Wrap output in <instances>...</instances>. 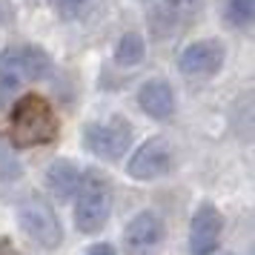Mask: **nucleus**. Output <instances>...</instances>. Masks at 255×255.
Masks as SVG:
<instances>
[{
    "mask_svg": "<svg viewBox=\"0 0 255 255\" xmlns=\"http://www.w3.org/2000/svg\"><path fill=\"white\" fill-rule=\"evenodd\" d=\"M58 135V121L49 106L46 98L40 95H23L17 98L12 106V118H9V138L14 146L29 149V146H40Z\"/></svg>",
    "mask_w": 255,
    "mask_h": 255,
    "instance_id": "1",
    "label": "nucleus"
},
{
    "mask_svg": "<svg viewBox=\"0 0 255 255\" xmlns=\"http://www.w3.org/2000/svg\"><path fill=\"white\" fill-rule=\"evenodd\" d=\"M112 215V184L104 172L89 169L78 184L75 198V227L86 235H95L106 227Z\"/></svg>",
    "mask_w": 255,
    "mask_h": 255,
    "instance_id": "2",
    "label": "nucleus"
},
{
    "mask_svg": "<svg viewBox=\"0 0 255 255\" xmlns=\"http://www.w3.org/2000/svg\"><path fill=\"white\" fill-rule=\"evenodd\" d=\"M17 221L20 230L43 250H58L63 241V227L43 195H26L17 207Z\"/></svg>",
    "mask_w": 255,
    "mask_h": 255,
    "instance_id": "3",
    "label": "nucleus"
},
{
    "mask_svg": "<svg viewBox=\"0 0 255 255\" xmlns=\"http://www.w3.org/2000/svg\"><path fill=\"white\" fill-rule=\"evenodd\" d=\"M132 143V127L127 118H109V121H95L83 129V146L98 155L101 161H121Z\"/></svg>",
    "mask_w": 255,
    "mask_h": 255,
    "instance_id": "4",
    "label": "nucleus"
},
{
    "mask_svg": "<svg viewBox=\"0 0 255 255\" xmlns=\"http://www.w3.org/2000/svg\"><path fill=\"white\" fill-rule=\"evenodd\" d=\"M169 163H172V146H169V140L155 135V138H146L135 149V155L127 163V172L135 181H155V178L169 172Z\"/></svg>",
    "mask_w": 255,
    "mask_h": 255,
    "instance_id": "5",
    "label": "nucleus"
},
{
    "mask_svg": "<svg viewBox=\"0 0 255 255\" xmlns=\"http://www.w3.org/2000/svg\"><path fill=\"white\" fill-rule=\"evenodd\" d=\"M198 9H201V0H152L149 29L158 37L178 35L198 17Z\"/></svg>",
    "mask_w": 255,
    "mask_h": 255,
    "instance_id": "6",
    "label": "nucleus"
},
{
    "mask_svg": "<svg viewBox=\"0 0 255 255\" xmlns=\"http://www.w3.org/2000/svg\"><path fill=\"white\" fill-rule=\"evenodd\" d=\"M163 235H166V227L158 212L152 209H143L135 218L127 224L124 230V247H127L129 255H152L158 247H161Z\"/></svg>",
    "mask_w": 255,
    "mask_h": 255,
    "instance_id": "7",
    "label": "nucleus"
},
{
    "mask_svg": "<svg viewBox=\"0 0 255 255\" xmlns=\"http://www.w3.org/2000/svg\"><path fill=\"white\" fill-rule=\"evenodd\" d=\"M224 218L212 204H201L189 221V253L192 255H212L218 250Z\"/></svg>",
    "mask_w": 255,
    "mask_h": 255,
    "instance_id": "8",
    "label": "nucleus"
},
{
    "mask_svg": "<svg viewBox=\"0 0 255 255\" xmlns=\"http://www.w3.org/2000/svg\"><path fill=\"white\" fill-rule=\"evenodd\" d=\"M224 66V46L221 40H195L181 52L178 69L189 78H207Z\"/></svg>",
    "mask_w": 255,
    "mask_h": 255,
    "instance_id": "9",
    "label": "nucleus"
},
{
    "mask_svg": "<svg viewBox=\"0 0 255 255\" xmlns=\"http://www.w3.org/2000/svg\"><path fill=\"white\" fill-rule=\"evenodd\" d=\"M138 106L155 121H166L175 112V95L172 86L161 78H152L138 89Z\"/></svg>",
    "mask_w": 255,
    "mask_h": 255,
    "instance_id": "10",
    "label": "nucleus"
},
{
    "mask_svg": "<svg viewBox=\"0 0 255 255\" xmlns=\"http://www.w3.org/2000/svg\"><path fill=\"white\" fill-rule=\"evenodd\" d=\"M78 184H81V172L72 161L58 158V161H52L46 166V186L58 201H69L78 192Z\"/></svg>",
    "mask_w": 255,
    "mask_h": 255,
    "instance_id": "11",
    "label": "nucleus"
},
{
    "mask_svg": "<svg viewBox=\"0 0 255 255\" xmlns=\"http://www.w3.org/2000/svg\"><path fill=\"white\" fill-rule=\"evenodd\" d=\"M23 83H29V81H26V72H23L20 46L0 52V101H6L9 95H14Z\"/></svg>",
    "mask_w": 255,
    "mask_h": 255,
    "instance_id": "12",
    "label": "nucleus"
},
{
    "mask_svg": "<svg viewBox=\"0 0 255 255\" xmlns=\"http://www.w3.org/2000/svg\"><path fill=\"white\" fill-rule=\"evenodd\" d=\"M20 58H23V72H26V81H43L52 69V60L40 46L29 43V46H20Z\"/></svg>",
    "mask_w": 255,
    "mask_h": 255,
    "instance_id": "13",
    "label": "nucleus"
},
{
    "mask_svg": "<svg viewBox=\"0 0 255 255\" xmlns=\"http://www.w3.org/2000/svg\"><path fill=\"white\" fill-rule=\"evenodd\" d=\"M143 55H146V46H143V37L140 35L129 32V35H124L121 40H118L115 60L121 63V66H135V63L143 60Z\"/></svg>",
    "mask_w": 255,
    "mask_h": 255,
    "instance_id": "14",
    "label": "nucleus"
},
{
    "mask_svg": "<svg viewBox=\"0 0 255 255\" xmlns=\"http://www.w3.org/2000/svg\"><path fill=\"white\" fill-rule=\"evenodd\" d=\"M224 17L235 29H247L255 17V0H230L224 9Z\"/></svg>",
    "mask_w": 255,
    "mask_h": 255,
    "instance_id": "15",
    "label": "nucleus"
},
{
    "mask_svg": "<svg viewBox=\"0 0 255 255\" xmlns=\"http://www.w3.org/2000/svg\"><path fill=\"white\" fill-rule=\"evenodd\" d=\"M0 178H6V181L20 178V163H17L14 152L6 143H0Z\"/></svg>",
    "mask_w": 255,
    "mask_h": 255,
    "instance_id": "16",
    "label": "nucleus"
},
{
    "mask_svg": "<svg viewBox=\"0 0 255 255\" xmlns=\"http://www.w3.org/2000/svg\"><path fill=\"white\" fill-rule=\"evenodd\" d=\"M86 255H118V253H115V247H112V244L101 241V244H92V247L86 250Z\"/></svg>",
    "mask_w": 255,
    "mask_h": 255,
    "instance_id": "17",
    "label": "nucleus"
},
{
    "mask_svg": "<svg viewBox=\"0 0 255 255\" xmlns=\"http://www.w3.org/2000/svg\"><path fill=\"white\" fill-rule=\"evenodd\" d=\"M81 3H83V0H60V9H63L66 14H72V6H75V12H78V9H81Z\"/></svg>",
    "mask_w": 255,
    "mask_h": 255,
    "instance_id": "18",
    "label": "nucleus"
},
{
    "mask_svg": "<svg viewBox=\"0 0 255 255\" xmlns=\"http://www.w3.org/2000/svg\"><path fill=\"white\" fill-rule=\"evenodd\" d=\"M0 255H20V253H17V250H14L6 238H0Z\"/></svg>",
    "mask_w": 255,
    "mask_h": 255,
    "instance_id": "19",
    "label": "nucleus"
}]
</instances>
